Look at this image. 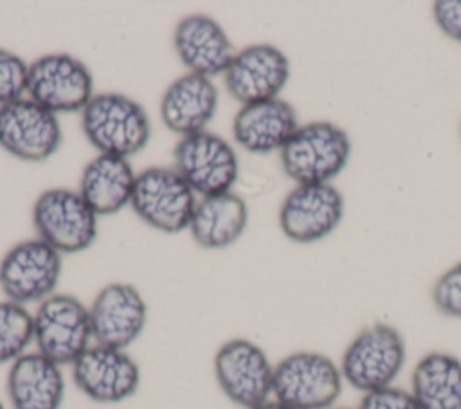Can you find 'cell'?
<instances>
[{"label":"cell","instance_id":"obj_29","mask_svg":"<svg viewBox=\"0 0 461 409\" xmlns=\"http://www.w3.org/2000/svg\"><path fill=\"white\" fill-rule=\"evenodd\" d=\"M250 409H292V407L277 402L276 398H270V400H267V402H263V404H259L256 407H250Z\"/></svg>","mask_w":461,"mask_h":409},{"label":"cell","instance_id":"obj_21","mask_svg":"<svg viewBox=\"0 0 461 409\" xmlns=\"http://www.w3.org/2000/svg\"><path fill=\"white\" fill-rule=\"evenodd\" d=\"M135 177L130 159L97 153L83 168L77 191L97 216H112L130 205Z\"/></svg>","mask_w":461,"mask_h":409},{"label":"cell","instance_id":"obj_16","mask_svg":"<svg viewBox=\"0 0 461 409\" xmlns=\"http://www.w3.org/2000/svg\"><path fill=\"white\" fill-rule=\"evenodd\" d=\"M94 344L128 350L144 332L148 304L140 290L126 281L104 285L88 304Z\"/></svg>","mask_w":461,"mask_h":409},{"label":"cell","instance_id":"obj_26","mask_svg":"<svg viewBox=\"0 0 461 409\" xmlns=\"http://www.w3.org/2000/svg\"><path fill=\"white\" fill-rule=\"evenodd\" d=\"M430 301L441 315L461 319V261L448 267L434 281Z\"/></svg>","mask_w":461,"mask_h":409},{"label":"cell","instance_id":"obj_20","mask_svg":"<svg viewBox=\"0 0 461 409\" xmlns=\"http://www.w3.org/2000/svg\"><path fill=\"white\" fill-rule=\"evenodd\" d=\"M65 391L63 366L36 350L16 359L7 369L5 393L13 409H61Z\"/></svg>","mask_w":461,"mask_h":409},{"label":"cell","instance_id":"obj_15","mask_svg":"<svg viewBox=\"0 0 461 409\" xmlns=\"http://www.w3.org/2000/svg\"><path fill=\"white\" fill-rule=\"evenodd\" d=\"M344 216V196L333 184H297L279 207V227L295 243L330 236Z\"/></svg>","mask_w":461,"mask_h":409},{"label":"cell","instance_id":"obj_10","mask_svg":"<svg viewBox=\"0 0 461 409\" xmlns=\"http://www.w3.org/2000/svg\"><path fill=\"white\" fill-rule=\"evenodd\" d=\"M173 168L196 196H209L232 191L240 175V159L227 139L203 130L176 141Z\"/></svg>","mask_w":461,"mask_h":409},{"label":"cell","instance_id":"obj_7","mask_svg":"<svg viewBox=\"0 0 461 409\" xmlns=\"http://www.w3.org/2000/svg\"><path fill=\"white\" fill-rule=\"evenodd\" d=\"M36 351L59 366H72L94 344L88 306L76 295L56 292L32 312Z\"/></svg>","mask_w":461,"mask_h":409},{"label":"cell","instance_id":"obj_28","mask_svg":"<svg viewBox=\"0 0 461 409\" xmlns=\"http://www.w3.org/2000/svg\"><path fill=\"white\" fill-rule=\"evenodd\" d=\"M432 16L445 36L461 43V0L434 2Z\"/></svg>","mask_w":461,"mask_h":409},{"label":"cell","instance_id":"obj_17","mask_svg":"<svg viewBox=\"0 0 461 409\" xmlns=\"http://www.w3.org/2000/svg\"><path fill=\"white\" fill-rule=\"evenodd\" d=\"M173 49L187 72L211 79L223 76L236 54L221 23L203 13L185 14L176 22L173 31Z\"/></svg>","mask_w":461,"mask_h":409},{"label":"cell","instance_id":"obj_2","mask_svg":"<svg viewBox=\"0 0 461 409\" xmlns=\"http://www.w3.org/2000/svg\"><path fill=\"white\" fill-rule=\"evenodd\" d=\"M407 360L402 332L391 323L364 326L344 348L339 368L344 384L364 393L394 386Z\"/></svg>","mask_w":461,"mask_h":409},{"label":"cell","instance_id":"obj_24","mask_svg":"<svg viewBox=\"0 0 461 409\" xmlns=\"http://www.w3.org/2000/svg\"><path fill=\"white\" fill-rule=\"evenodd\" d=\"M34 344L32 312L27 306L0 299V366H11Z\"/></svg>","mask_w":461,"mask_h":409},{"label":"cell","instance_id":"obj_19","mask_svg":"<svg viewBox=\"0 0 461 409\" xmlns=\"http://www.w3.org/2000/svg\"><path fill=\"white\" fill-rule=\"evenodd\" d=\"M232 139L249 153L281 151L299 128L295 108L283 97L241 105L232 117Z\"/></svg>","mask_w":461,"mask_h":409},{"label":"cell","instance_id":"obj_8","mask_svg":"<svg viewBox=\"0 0 461 409\" xmlns=\"http://www.w3.org/2000/svg\"><path fill=\"white\" fill-rule=\"evenodd\" d=\"M63 256L40 238L14 243L0 259V290L4 299L18 304H40L56 294Z\"/></svg>","mask_w":461,"mask_h":409},{"label":"cell","instance_id":"obj_9","mask_svg":"<svg viewBox=\"0 0 461 409\" xmlns=\"http://www.w3.org/2000/svg\"><path fill=\"white\" fill-rule=\"evenodd\" d=\"M212 369L220 391L241 409L272 398L274 364L267 351L250 339L225 341L214 353Z\"/></svg>","mask_w":461,"mask_h":409},{"label":"cell","instance_id":"obj_4","mask_svg":"<svg viewBox=\"0 0 461 409\" xmlns=\"http://www.w3.org/2000/svg\"><path fill=\"white\" fill-rule=\"evenodd\" d=\"M342 387L340 368L326 353L297 350L274 364L272 398L292 409H331Z\"/></svg>","mask_w":461,"mask_h":409},{"label":"cell","instance_id":"obj_23","mask_svg":"<svg viewBox=\"0 0 461 409\" xmlns=\"http://www.w3.org/2000/svg\"><path fill=\"white\" fill-rule=\"evenodd\" d=\"M420 409H461V359L429 351L412 368L411 389Z\"/></svg>","mask_w":461,"mask_h":409},{"label":"cell","instance_id":"obj_18","mask_svg":"<svg viewBox=\"0 0 461 409\" xmlns=\"http://www.w3.org/2000/svg\"><path fill=\"white\" fill-rule=\"evenodd\" d=\"M220 103L218 86L211 77L185 72L162 92L158 114L164 126L178 137L207 130Z\"/></svg>","mask_w":461,"mask_h":409},{"label":"cell","instance_id":"obj_14","mask_svg":"<svg viewBox=\"0 0 461 409\" xmlns=\"http://www.w3.org/2000/svg\"><path fill=\"white\" fill-rule=\"evenodd\" d=\"M288 79L290 59L272 43H252L236 50L223 74L227 94L240 106L281 97Z\"/></svg>","mask_w":461,"mask_h":409},{"label":"cell","instance_id":"obj_13","mask_svg":"<svg viewBox=\"0 0 461 409\" xmlns=\"http://www.w3.org/2000/svg\"><path fill=\"white\" fill-rule=\"evenodd\" d=\"M70 368L76 387L95 404H121L140 386V368L128 350L92 344Z\"/></svg>","mask_w":461,"mask_h":409},{"label":"cell","instance_id":"obj_1","mask_svg":"<svg viewBox=\"0 0 461 409\" xmlns=\"http://www.w3.org/2000/svg\"><path fill=\"white\" fill-rule=\"evenodd\" d=\"M81 130L99 153L124 159L140 153L151 139L146 108L121 92L94 94L81 110Z\"/></svg>","mask_w":461,"mask_h":409},{"label":"cell","instance_id":"obj_27","mask_svg":"<svg viewBox=\"0 0 461 409\" xmlns=\"http://www.w3.org/2000/svg\"><path fill=\"white\" fill-rule=\"evenodd\" d=\"M357 409H420V405L409 389L389 386L364 393Z\"/></svg>","mask_w":461,"mask_h":409},{"label":"cell","instance_id":"obj_3","mask_svg":"<svg viewBox=\"0 0 461 409\" xmlns=\"http://www.w3.org/2000/svg\"><path fill=\"white\" fill-rule=\"evenodd\" d=\"M351 155V141L344 128L331 121L299 124L279 151L285 175L297 184H331Z\"/></svg>","mask_w":461,"mask_h":409},{"label":"cell","instance_id":"obj_31","mask_svg":"<svg viewBox=\"0 0 461 409\" xmlns=\"http://www.w3.org/2000/svg\"><path fill=\"white\" fill-rule=\"evenodd\" d=\"M0 409H5V405H4V402L0 400Z\"/></svg>","mask_w":461,"mask_h":409},{"label":"cell","instance_id":"obj_22","mask_svg":"<svg viewBox=\"0 0 461 409\" xmlns=\"http://www.w3.org/2000/svg\"><path fill=\"white\" fill-rule=\"evenodd\" d=\"M249 223V205L234 191L200 196L189 223L193 241L207 250L236 243Z\"/></svg>","mask_w":461,"mask_h":409},{"label":"cell","instance_id":"obj_30","mask_svg":"<svg viewBox=\"0 0 461 409\" xmlns=\"http://www.w3.org/2000/svg\"><path fill=\"white\" fill-rule=\"evenodd\" d=\"M331 409H357V407H342V405H335V407H331Z\"/></svg>","mask_w":461,"mask_h":409},{"label":"cell","instance_id":"obj_12","mask_svg":"<svg viewBox=\"0 0 461 409\" xmlns=\"http://www.w3.org/2000/svg\"><path fill=\"white\" fill-rule=\"evenodd\" d=\"M56 114L29 97L0 106V148L23 162H45L61 146Z\"/></svg>","mask_w":461,"mask_h":409},{"label":"cell","instance_id":"obj_25","mask_svg":"<svg viewBox=\"0 0 461 409\" xmlns=\"http://www.w3.org/2000/svg\"><path fill=\"white\" fill-rule=\"evenodd\" d=\"M29 63L16 52L0 47V106L27 97Z\"/></svg>","mask_w":461,"mask_h":409},{"label":"cell","instance_id":"obj_6","mask_svg":"<svg viewBox=\"0 0 461 409\" xmlns=\"http://www.w3.org/2000/svg\"><path fill=\"white\" fill-rule=\"evenodd\" d=\"M196 195L173 166H149L137 173L130 207L151 229L176 234L189 229Z\"/></svg>","mask_w":461,"mask_h":409},{"label":"cell","instance_id":"obj_5","mask_svg":"<svg viewBox=\"0 0 461 409\" xmlns=\"http://www.w3.org/2000/svg\"><path fill=\"white\" fill-rule=\"evenodd\" d=\"M36 238L49 243L61 256L90 249L97 240V214L79 195L67 187H50L32 204Z\"/></svg>","mask_w":461,"mask_h":409},{"label":"cell","instance_id":"obj_11","mask_svg":"<svg viewBox=\"0 0 461 409\" xmlns=\"http://www.w3.org/2000/svg\"><path fill=\"white\" fill-rule=\"evenodd\" d=\"M94 94L90 68L68 52H49L29 63L27 97L56 115L81 114Z\"/></svg>","mask_w":461,"mask_h":409}]
</instances>
